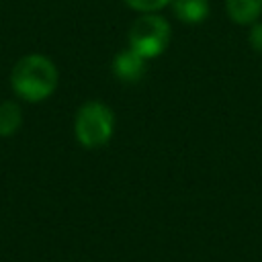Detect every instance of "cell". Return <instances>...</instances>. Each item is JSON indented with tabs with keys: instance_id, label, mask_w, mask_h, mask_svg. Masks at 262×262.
Listing matches in <instances>:
<instances>
[{
	"instance_id": "ba28073f",
	"label": "cell",
	"mask_w": 262,
	"mask_h": 262,
	"mask_svg": "<svg viewBox=\"0 0 262 262\" xmlns=\"http://www.w3.org/2000/svg\"><path fill=\"white\" fill-rule=\"evenodd\" d=\"M131 8L135 10H141V12H154V10H160L164 8L166 4H170L172 0H125Z\"/></svg>"
},
{
	"instance_id": "3957f363",
	"label": "cell",
	"mask_w": 262,
	"mask_h": 262,
	"mask_svg": "<svg viewBox=\"0 0 262 262\" xmlns=\"http://www.w3.org/2000/svg\"><path fill=\"white\" fill-rule=\"evenodd\" d=\"M170 41V25L158 14L137 18L129 31V47L145 59L158 57Z\"/></svg>"
},
{
	"instance_id": "5b68a950",
	"label": "cell",
	"mask_w": 262,
	"mask_h": 262,
	"mask_svg": "<svg viewBox=\"0 0 262 262\" xmlns=\"http://www.w3.org/2000/svg\"><path fill=\"white\" fill-rule=\"evenodd\" d=\"M227 14L237 25H250L256 23V18L262 14V0H225Z\"/></svg>"
},
{
	"instance_id": "277c9868",
	"label": "cell",
	"mask_w": 262,
	"mask_h": 262,
	"mask_svg": "<svg viewBox=\"0 0 262 262\" xmlns=\"http://www.w3.org/2000/svg\"><path fill=\"white\" fill-rule=\"evenodd\" d=\"M145 63H147V59L129 47V49L121 51V53L115 57V61H113V72H115V76H117L119 80H123V82H137V80L143 76V72H145Z\"/></svg>"
},
{
	"instance_id": "9c48e42d",
	"label": "cell",
	"mask_w": 262,
	"mask_h": 262,
	"mask_svg": "<svg viewBox=\"0 0 262 262\" xmlns=\"http://www.w3.org/2000/svg\"><path fill=\"white\" fill-rule=\"evenodd\" d=\"M250 43L256 51H262V23H256L250 31Z\"/></svg>"
},
{
	"instance_id": "6da1fadb",
	"label": "cell",
	"mask_w": 262,
	"mask_h": 262,
	"mask_svg": "<svg viewBox=\"0 0 262 262\" xmlns=\"http://www.w3.org/2000/svg\"><path fill=\"white\" fill-rule=\"evenodd\" d=\"M10 82H12L14 92L20 98L29 102H37V100L47 98L55 90L57 70L53 61L47 59L45 55H39V53L25 55L12 68Z\"/></svg>"
},
{
	"instance_id": "52a82bcc",
	"label": "cell",
	"mask_w": 262,
	"mask_h": 262,
	"mask_svg": "<svg viewBox=\"0 0 262 262\" xmlns=\"http://www.w3.org/2000/svg\"><path fill=\"white\" fill-rule=\"evenodd\" d=\"M20 121H23V113L16 102L10 100L0 102V137L12 135L20 127Z\"/></svg>"
},
{
	"instance_id": "8992f818",
	"label": "cell",
	"mask_w": 262,
	"mask_h": 262,
	"mask_svg": "<svg viewBox=\"0 0 262 262\" xmlns=\"http://www.w3.org/2000/svg\"><path fill=\"white\" fill-rule=\"evenodd\" d=\"M172 8L176 18L188 25H196L207 18L209 14V2L207 0H172Z\"/></svg>"
},
{
	"instance_id": "7a4b0ae2",
	"label": "cell",
	"mask_w": 262,
	"mask_h": 262,
	"mask_svg": "<svg viewBox=\"0 0 262 262\" xmlns=\"http://www.w3.org/2000/svg\"><path fill=\"white\" fill-rule=\"evenodd\" d=\"M76 137L84 147L104 145L115 129V115L104 102H86L76 115Z\"/></svg>"
}]
</instances>
